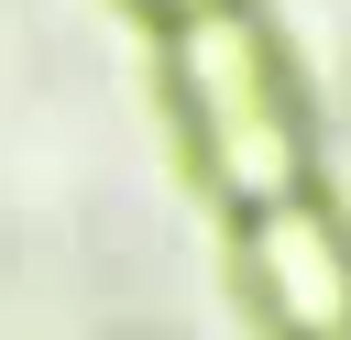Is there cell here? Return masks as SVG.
I'll return each mask as SVG.
<instances>
[{"label": "cell", "mask_w": 351, "mask_h": 340, "mask_svg": "<svg viewBox=\"0 0 351 340\" xmlns=\"http://www.w3.org/2000/svg\"><path fill=\"white\" fill-rule=\"evenodd\" d=\"M176 99L197 121V154L208 175L241 197V208H274V197H307V132H296V88L263 44V22L241 0H208L176 22Z\"/></svg>", "instance_id": "1"}, {"label": "cell", "mask_w": 351, "mask_h": 340, "mask_svg": "<svg viewBox=\"0 0 351 340\" xmlns=\"http://www.w3.org/2000/svg\"><path fill=\"white\" fill-rule=\"evenodd\" d=\"M252 285L296 340H351V241L318 197L252 208Z\"/></svg>", "instance_id": "2"}, {"label": "cell", "mask_w": 351, "mask_h": 340, "mask_svg": "<svg viewBox=\"0 0 351 340\" xmlns=\"http://www.w3.org/2000/svg\"><path fill=\"white\" fill-rule=\"evenodd\" d=\"M154 11H165V22H186V11H208V0H154Z\"/></svg>", "instance_id": "3"}]
</instances>
